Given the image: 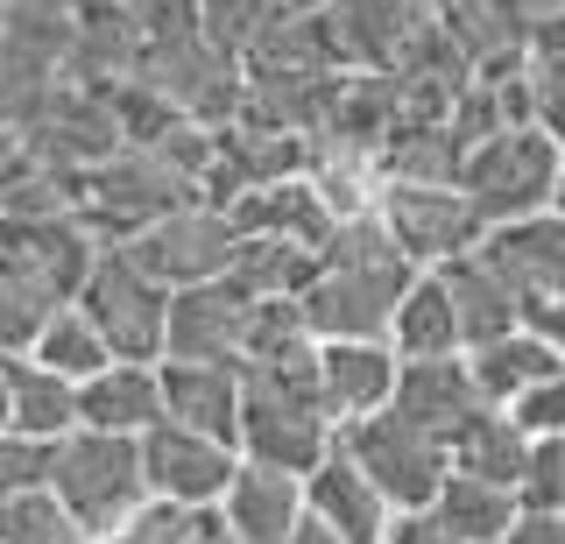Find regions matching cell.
<instances>
[{
    "mask_svg": "<svg viewBox=\"0 0 565 544\" xmlns=\"http://www.w3.org/2000/svg\"><path fill=\"white\" fill-rule=\"evenodd\" d=\"M417 276L424 269L396 248V234L375 213H361V220H340V234L326 241V269H318V284L297 305H305L318 346L326 340H388L396 305Z\"/></svg>",
    "mask_w": 565,
    "mask_h": 544,
    "instance_id": "6da1fadb",
    "label": "cell"
},
{
    "mask_svg": "<svg viewBox=\"0 0 565 544\" xmlns=\"http://www.w3.org/2000/svg\"><path fill=\"white\" fill-rule=\"evenodd\" d=\"M241 382H247L241 460L311 481V473L340 452V425L326 417V396H318V354L269 361V367H241Z\"/></svg>",
    "mask_w": 565,
    "mask_h": 544,
    "instance_id": "7a4b0ae2",
    "label": "cell"
},
{
    "mask_svg": "<svg viewBox=\"0 0 565 544\" xmlns=\"http://www.w3.org/2000/svg\"><path fill=\"white\" fill-rule=\"evenodd\" d=\"M459 191H467L473 213L488 220V234L494 226H516V220H537L565 199V142L544 120L509 128V135H494V142H481L459 163Z\"/></svg>",
    "mask_w": 565,
    "mask_h": 544,
    "instance_id": "3957f363",
    "label": "cell"
},
{
    "mask_svg": "<svg viewBox=\"0 0 565 544\" xmlns=\"http://www.w3.org/2000/svg\"><path fill=\"white\" fill-rule=\"evenodd\" d=\"M50 495H57L71 516L93 537L120 531L141 502H149V467H141V438L120 431H71L57 438V467H50Z\"/></svg>",
    "mask_w": 565,
    "mask_h": 544,
    "instance_id": "277c9868",
    "label": "cell"
},
{
    "mask_svg": "<svg viewBox=\"0 0 565 544\" xmlns=\"http://www.w3.org/2000/svg\"><path fill=\"white\" fill-rule=\"evenodd\" d=\"M340 452L382 488L396 516H411V509H431L438 488L452 481V446H446L438 431L411 425L403 410H382V417H361V425H347V431H340Z\"/></svg>",
    "mask_w": 565,
    "mask_h": 544,
    "instance_id": "5b68a950",
    "label": "cell"
},
{
    "mask_svg": "<svg viewBox=\"0 0 565 544\" xmlns=\"http://www.w3.org/2000/svg\"><path fill=\"white\" fill-rule=\"evenodd\" d=\"M78 311L99 326V340L114 346V361L163 367V346H170V290L156 284V276L141 269L128 248H106L99 255V269L85 276V290H78Z\"/></svg>",
    "mask_w": 565,
    "mask_h": 544,
    "instance_id": "8992f818",
    "label": "cell"
},
{
    "mask_svg": "<svg viewBox=\"0 0 565 544\" xmlns=\"http://www.w3.org/2000/svg\"><path fill=\"white\" fill-rule=\"evenodd\" d=\"M128 255H135L163 290L220 284V276H234V262H241V226H234V213H226V205L191 199V205H177L170 220H156L149 234H135Z\"/></svg>",
    "mask_w": 565,
    "mask_h": 544,
    "instance_id": "52a82bcc",
    "label": "cell"
},
{
    "mask_svg": "<svg viewBox=\"0 0 565 544\" xmlns=\"http://www.w3.org/2000/svg\"><path fill=\"white\" fill-rule=\"evenodd\" d=\"M375 220L396 234V248L417 269H446V262L473 255L488 241V220L473 213V199L459 184H382Z\"/></svg>",
    "mask_w": 565,
    "mask_h": 544,
    "instance_id": "ba28073f",
    "label": "cell"
},
{
    "mask_svg": "<svg viewBox=\"0 0 565 544\" xmlns=\"http://www.w3.org/2000/svg\"><path fill=\"white\" fill-rule=\"evenodd\" d=\"M141 467H149V495H163L177 509H220L247 460H241V446H226V438H205V431L163 417V425L141 438Z\"/></svg>",
    "mask_w": 565,
    "mask_h": 544,
    "instance_id": "9c48e42d",
    "label": "cell"
},
{
    "mask_svg": "<svg viewBox=\"0 0 565 544\" xmlns=\"http://www.w3.org/2000/svg\"><path fill=\"white\" fill-rule=\"evenodd\" d=\"M255 305H262V297L247 284H234V276L170 290V346H163V361H234L241 367Z\"/></svg>",
    "mask_w": 565,
    "mask_h": 544,
    "instance_id": "30bf717a",
    "label": "cell"
},
{
    "mask_svg": "<svg viewBox=\"0 0 565 544\" xmlns=\"http://www.w3.org/2000/svg\"><path fill=\"white\" fill-rule=\"evenodd\" d=\"M403 382V354L388 340H326L318 346V396H326L332 425H361V417H382L396 403Z\"/></svg>",
    "mask_w": 565,
    "mask_h": 544,
    "instance_id": "8fae6325",
    "label": "cell"
},
{
    "mask_svg": "<svg viewBox=\"0 0 565 544\" xmlns=\"http://www.w3.org/2000/svg\"><path fill=\"white\" fill-rule=\"evenodd\" d=\"M481 255L502 269V284L523 297L530 319L565 297V213H558V205H552V213H537V220L494 226V234L481 241Z\"/></svg>",
    "mask_w": 565,
    "mask_h": 544,
    "instance_id": "7c38bea8",
    "label": "cell"
},
{
    "mask_svg": "<svg viewBox=\"0 0 565 544\" xmlns=\"http://www.w3.org/2000/svg\"><path fill=\"white\" fill-rule=\"evenodd\" d=\"M234 226L241 234H262V241H297V248H318L326 255V241L340 234V213H332V199L318 191V178H282V184H255L241 191L234 205Z\"/></svg>",
    "mask_w": 565,
    "mask_h": 544,
    "instance_id": "4fadbf2b",
    "label": "cell"
},
{
    "mask_svg": "<svg viewBox=\"0 0 565 544\" xmlns=\"http://www.w3.org/2000/svg\"><path fill=\"white\" fill-rule=\"evenodd\" d=\"M163 410H170V425H191L205 438L241 446L247 382L234 361H163Z\"/></svg>",
    "mask_w": 565,
    "mask_h": 544,
    "instance_id": "5bb4252c",
    "label": "cell"
},
{
    "mask_svg": "<svg viewBox=\"0 0 565 544\" xmlns=\"http://www.w3.org/2000/svg\"><path fill=\"white\" fill-rule=\"evenodd\" d=\"M388 410H403L411 425L438 431L452 446V438L488 410V396H481V382H473L467 354H452V361H403V382H396V403H388Z\"/></svg>",
    "mask_w": 565,
    "mask_h": 544,
    "instance_id": "9a60e30c",
    "label": "cell"
},
{
    "mask_svg": "<svg viewBox=\"0 0 565 544\" xmlns=\"http://www.w3.org/2000/svg\"><path fill=\"white\" fill-rule=\"evenodd\" d=\"M305 502H311V516L326 523V531H340L347 544H388V531H396L388 495L347 460V452H332V460L305 481Z\"/></svg>",
    "mask_w": 565,
    "mask_h": 544,
    "instance_id": "2e32d148",
    "label": "cell"
},
{
    "mask_svg": "<svg viewBox=\"0 0 565 544\" xmlns=\"http://www.w3.org/2000/svg\"><path fill=\"white\" fill-rule=\"evenodd\" d=\"M163 367L149 361H114L106 375H93L78 390V425L85 431H120V438H149L163 425Z\"/></svg>",
    "mask_w": 565,
    "mask_h": 544,
    "instance_id": "e0dca14e",
    "label": "cell"
},
{
    "mask_svg": "<svg viewBox=\"0 0 565 544\" xmlns=\"http://www.w3.org/2000/svg\"><path fill=\"white\" fill-rule=\"evenodd\" d=\"M305 516H311L305 481H297V473H276V467H255V460L241 467V481L226 488V502H220V523L241 544H282Z\"/></svg>",
    "mask_w": 565,
    "mask_h": 544,
    "instance_id": "ac0fdd59",
    "label": "cell"
},
{
    "mask_svg": "<svg viewBox=\"0 0 565 544\" xmlns=\"http://www.w3.org/2000/svg\"><path fill=\"white\" fill-rule=\"evenodd\" d=\"M467 361H473V382H481V396L494 403V410H509L516 396H530V390H544V382H558V375H565V346H558V340H544L537 326L502 332V340L473 346Z\"/></svg>",
    "mask_w": 565,
    "mask_h": 544,
    "instance_id": "d6986e66",
    "label": "cell"
},
{
    "mask_svg": "<svg viewBox=\"0 0 565 544\" xmlns=\"http://www.w3.org/2000/svg\"><path fill=\"white\" fill-rule=\"evenodd\" d=\"M446 290H452V311H459V332H467V354L473 346H488V340H502V332H523L530 326V311H523V297L502 284V269L473 248V255H459L446 262Z\"/></svg>",
    "mask_w": 565,
    "mask_h": 544,
    "instance_id": "ffe728a7",
    "label": "cell"
},
{
    "mask_svg": "<svg viewBox=\"0 0 565 544\" xmlns=\"http://www.w3.org/2000/svg\"><path fill=\"white\" fill-rule=\"evenodd\" d=\"M388 346L403 361H452L467 354V332H459V311H452V290L438 269H424L396 305V326H388Z\"/></svg>",
    "mask_w": 565,
    "mask_h": 544,
    "instance_id": "44dd1931",
    "label": "cell"
},
{
    "mask_svg": "<svg viewBox=\"0 0 565 544\" xmlns=\"http://www.w3.org/2000/svg\"><path fill=\"white\" fill-rule=\"evenodd\" d=\"M8 425L29 438H71L78 431V382L50 375L35 354H8Z\"/></svg>",
    "mask_w": 565,
    "mask_h": 544,
    "instance_id": "7402d4cb",
    "label": "cell"
},
{
    "mask_svg": "<svg viewBox=\"0 0 565 544\" xmlns=\"http://www.w3.org/2000/svg\"><path fill=\"white\" fill-rule=\"evenodd\" d=\"M431 516L446 523L459 544H502L516 531V516H523V495L502 488V481H481V473H452V481L438 488Z\"/></svg>",
    "mask_w": 565,
    "mask_h": 544,
    "instance_id": "603a6c76",
    "label": "cell"
},
{
    "mask_svg": "<svg viewBox=\"0 0 565 544\" xmlns=\"http://www.w3.org/2000/svg\"><path fill=\"white\" fill-rule=\"evenodd\" d=\"M452 473H481V481H502L523 495V473H530V438L516 431V417L509 410H488L473 417L467 431L452 438Z\"/></svg>",
    "mask_w": 565,
    "mask_h": 544,
    "instance_id": "cb8c5ba5",
    "label": "cell"
},
{
    "mask_svg": "<svg viewBox=\"0 0 565 544\" xmlns=\"http://www.w3.org/2000/svg\"><path fill=\"white\" fill-rule=\"evenodd\" d=\"M326 269L318 248H297V241H262L241 234V262H234V284H247L255 297H305Z\"/></svg>",
    "mask_w": 565,
    "mask_h": 544,
    "instance_id": "d4e9b609",
    "label": "cell"
},
{
    "mask_svg": "<svg viewBox=\"0 0 565 544\" xmlns=\"http://www.w3.org/2000/svg\"><path fill=\"white\" fill-rule=\"evenodd\" d=\"M29 354H35V361H43V367H50V375H64V382H78V390H85V382H93V375H106V367H114V346H106V340H99V326H93V319H85V311H78V305H64V311H57V319H50V326H43V340H35V346H29Z\"/></svg>",
    "mask_w": 565,
    "mask_h": 544,
    "instance_id": "484cf974",
    "label": "cell"
},
{
    "mask_svg": "<svg viewBox=\"0 0 565 544\" xmlns=\"http://www.w3.org/2000/svg\"><path fill=\"white\" fill-rule=\"evenodd\" d=\"M64 311V297L50 284H35L29 269H14L8 255H0V354H29L35 340H43V326Z\"/></svg>",
    "mask_w": 565,
    "mask_h": 544,
    "instance_id": "4316f807",
    "label": "cell"
},
{
    "mask_svg": "<svg viewBox=\"0 0 565 544\" xmlns=\"http://www.w3.org/2000/svg\"><path fill=\"white\" fill-rule=\"evenodd\" d=\"M0 544H93V531L50 488H35V495L0 502Z\"/></svg>",
    "mask_w": 565,
    "mask_h": 544,
    "instance_id": "83f0119b",
    "label": "cell"
},
{
    "mask_svg": "<svg viewBox=\"0 0 565 544\" xmlns=\"http://www.w3.org/2000/svg\"><path fill=\"white\" fill-rule=\"evenodd\" d=\"M276 14H282V0H199L205 36H212V50H226V57H247V43H255Z\"/></svg>",
    "mask_w": 565,
    "mask_h": 544,
    "instance_id": "f1b7e54d",
    "label": "cell"
},
{
    "mask_svg": "<svg viewBox=\"0 0 565 544\" xmlns=\"http://www.w3.org/2000/svg\"><path fill=\"white\" fill-rule=\"evenodd\" d=\"M199 523H205V509H177L163 495H149L128 523H120V531H106L93 544H191V537H199Z\"/></svg>",
    "mask_w": 565,
    "mask_h": 544,
    "instance_id": "f546056e",
    "label": "cell"
},
{
    "mask_svg": "<svg viewBox=\"0 0 565 544\" xmlns=\"http://www.w3.org/2000/svg\"><path fill=\"white\" fill-rule=\"evenodd\" d=\"M50 467H57V446H50V438H29V431H14V425L0 431V502L50 488Z\"/></svg>",
    "mask_w": 565,
    "mask_h": 544,
    "instance_id": "4dcf8cb0",
    "label": "cell"
},
{
    "mask_svg": "<svg viewBox=\"0 0 565 544\" xmlns=\"http://www.w3.org/2000/svg\"><path fill=\"white\" fill-rule=\"evenodd\" d=\"M523 509H552V516H565V438H537V446H530Z\"/></svg>",
    "mask_w": 565,
    "mask_h": 544,
    "instance_id": "1f68e13d",
    "label": "cell"
},
{
    "mask_svg": "<svg viewBox=\"0 0 565 544\" xmlns=\"http://www.w3.org/2000/svg\"><path fill=\"white\" fill-rule=\"evenodd\" d=\"M509 417H516V431L537 446V438H565V375L558 382H544V390H530L509 403Z\"/></svg>",
    "mask_w": 565,
    "mask_h": 544,
    "instance_id": "d6a6232c",
    "label": "cell"
},
{
    "mask_svg": "<svg viewBox=\"0 0 565 544\" xmlns=\"http://www.w3.org/2000/svg\"><path fill=\"white\" fill-rule=\"evenodd\" d=\"M388 544H459L446 523L431 516V509H411V516H396V531H388Z\"/></svg>",
    "mask_w": 565,
    "mask_h": 544,
    "instance_id": "836d02e7",
    "label": "cell"
},
{
    "mask_svg": "<svg viewBox=\"0 0 565 544\" xmlns=\"http://www.w3.org/2000/svg\"><path fill=\"white\" fill-rule=\"evenodd\" d=\"M502 544H565V516H552V509H523L516 531H509Z\"/></svg>",
    "mask_w": 565,
    "mask_h": 544,
    "instance_id": "e575fe53",
    "label": "cell"
},
{
    "mask_svg": "<svg viewBox=\"0 0 565 544\" xmlns=\"http://www.w3.org/2000/svg\"><path fill=\"white\" fill-rule=\"evenodd\" d=\"M282 544H347V537H340V531H326L318 516H305V523H297V531L282 537Z\"/></svg>",
    "mask_w": 565,
    "mask_h": 544,
    "instance_id": "d590c367",
    "label": "cell"
},
{
    "mask_svg": "<svg viewBox=\"0 0 565 544\" xmlns=\"http://www.w3.org/2000/svg\"><path fill=\"white\" fill-rule=\"evenodd\" d=\"M191 544H241V537L220 523V509H205V523H199V537H191Z\"/></svg>",
    "mask_w": 565,
    "mask_h": 544,
    "instance_id": "8d00e7d4",
    "label": "cell"
},
{
    "mask_svg": "<svg viewBox=\"0 0 565 544\" xmlns=\"http://www.w3.org/2000/svg\"><path fill=\"white\" fill-rule=\"evenodd\" d=\"M326 8H340V0H282V14H326Z\"/></svg>",
    "mask_w": 565,
    "mask_h": 544,
    "instance_id": "74e56055",
    "label": "cell"
},
{
    "mask_svg": "<svg viewBox=\"0 0 565 544\" xmlns=\"http://www.w3.org/2000/svg\"><path fill=\"white\" fill-rule=\"evenodd\" d=\"M0 431H8V354H0Z\"/></svg>",
    "mask_w": 565,
    "mask_h": 544,
    "instance_id": "f35d334b",
    "label": "cell"
},
{
    "mask_svg": "<svg viewBox=\"0 0 565 544\" xmlns=\"http://www.w3.org/2000/svg\"><path fill=\"white\" fill-rule=\"evenodd\" d=\"M537 8H565V0H537Z\"/></svg>",
    "mask_w": 565,
    "mask_h": 544,
    "instance_id": "ab89813d",
    "label": "cell"
}]
</instances>
